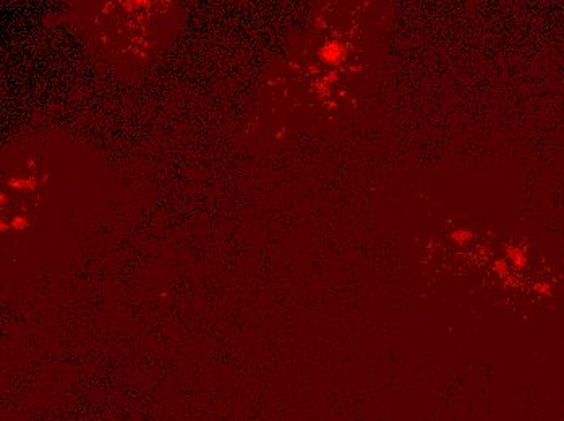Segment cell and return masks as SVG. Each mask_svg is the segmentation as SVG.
Wrapping results in <instances>:
<instances>
[{
    "label": "cell",
    "instance_id": "6da1fadb",
    "mask_svg": "<svg viewBox=\"0 0 564 421\" xmlns=\"http://www.w3.org/2000/svg\"><path fill=\"white\" fill-rule=\"evenodd\" d=\"M342 55H344V47L340 46V44H337V42H333V44L324 46L323 50H321V57L326 62H329V63L339 62L340 58H342Z\"/></svg>",
    "mask_w": 564,
    "mask_h": 421
},
{
    "label": "cell",
    "instance_id": "7a4b0ae2",
    "mask_svg": "<svg viewBox=\"0 0 564 421\" xmlns=\"http://www.w3.org/2000/svg\"><path fill=\"white\" fill-rule=\"evenodd\" d=\"M451 238L454 240L456 243L464 245V243L470 242V240H472V232H470V230H464V228H459V230H454V232H452Z\"/></svg>",
    "mask_w": 564,
    "mask_h": 421
},
{
    "label": "cell",
    "instance_id": "3957f363",
    "mask_svg": "<svg viewBox=\"0 0 564 421\" xmlns=\"http://www.w3.org/2000/svg\"><path fill=\"white\" fill-rule=\"evenodd\" d=\"M508 254H509V258L514 261V263H517V264H522L524 263V254L520 253L517 248H509L508 249Z\"/></svg>",
    "mask_w": 564,
    "mask_h": 421
}]
</instances>
